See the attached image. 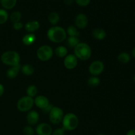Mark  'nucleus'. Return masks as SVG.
I'll use <instances>...</instances> for the list:
<instances>
[{"label": "nucleus", "mask_w": 135, "mask_h": 135, "mask_svg": "<svg viewBox=\"0 0 135 135\" xmlns=\"http://www.w3.org/2000/svg\"><path fill=\"white\" fill-rule=\"evenodd\" d=\"M47 38L54 43L63 42L67 37V32L64 28L58 26L50 28L47 32Z\"/></svg>", "instance_id": "obj_1"}, {"label": "nucleus", "mask_w": 135, "mask_h": 135, "mask_svg": "<svg viewBox=\"0 0 135 135\" xmlns=\"http://www.w3.org/2000/svg\"><path fill=\"white\" fill-rule=\"evenodd\" d=\"M74 52L77 59L83 61L88 60L92 55L90 47L86 43H79L74 48Z\"/></svg>", "instance_id": "obj_2"}, {"label": "nucleus", "mask_w": 135, "mask_h": 135, "mask_svg": "<svg viewBox=\"0 0 135 135\" xmlns=\"http://www.w3.org/2000/svg\"><path fill=\"white\" fill-rule=\"evenodd\" d=\"M62 123H63V128L65 130L71 131L75 130L78 127L79 121L76 115L69 113L64 115Z\"/></svg>", "instance_id": "obj_3"}, {"label": "nucleus", "mask_w": 135, "mask_h": 135, "mask_svg": "<svg viewBox=\"0 0 135 135\" xmlns=\"http://www.w3.org/2000/svg\"><path fill=\"white\" fill-rule=\"evenodd\" d=\"M1 60L3 64L13 67L19 65L20 55L15 51H7L1 55Z\"/></svg>", "instance_id": "obj_4"}, {"label": "nucleus", "mask_w": 135, "mask_h": 135, "mask_svg": "<svg viewBox=\"0 0 135 135\" xmlns=\"http://www.w3.org/2000/svg\"><path fill=\"white\" fill-rule=\"evenodd\" d=\"M34 104V100L30 96H24L19 99L17 102V108L21 112H26L30 110Z\"/></svg>", "instance_id": "obj_5"}, {"label": "nucleus", "mask_w": 135, "mask_h": 135, "mask_svg": "<svg viewBox=\"0 0 135 135\" xmlns=\"http://www.w3.org/2000/svg\"><path fill=\"white\" fill-rule=\"evenodd\" d=\"M54 54L53 49L47 45L40 46L37 50L36 55L38 59L42 61H46L51 58Z\"/></svg>", "instance_id": "obj_6"}, {"label": "nucleus", "mask_w": 135, "mask_h": 135, "mask_svg": "<svg viewBox=\"0 0 135 135\" xmlns=\"http://www.w3.org/2000/svg\"><path fill=\"white\" fill-rule=\"evenodd\" d=\"M49 115H50V120L51 123L55 125L61 122L64 117L63 110L58 107H53L49 113Z\"/></svg>", "instance_id": "obj_7"}, {"label": "nucleus", "mask_w": 135, "mask_h": 135, "mask_svg": "<svg viewBox=\"0 0 135 135\" xmlns=\"http://www.w3.org/2000/svg\"><path fill=\"white\" fill-rule=\"evenodd\" d=\"M88 70L91 75L98 76L100 75L104 70V65L101 61H95L90 65Z\"/></svg>", "instance_id": "obj_8"}, {"label": "nucleus", "mask_w": 135, "mask_h": 135, "mask_svg": "<svg viewBox=\"0 0 135 135\" xmlns=\"http://www.w3.org/2000/svg\"><path fill=\"white\" fill-rule=\"evenodd\" d=\"M52 132L51 125L45 123L39 124L36 128V133L38 135H51Z\"/></svg>", "instance_id": "obj_9"}, {"label": "nucleus", "mask_w": 135, "mask_h": 135, "mask_svg": "<svg viewBox=\"0 0 135 135\" xmlns=\"http://www.w3.org/2000/svg\"><path fill=\"white\" fill-rule=\"evenodd\" d=\"M78 64V59L75 55L69 54L65 57L64 65L67 69H73Z\"/></svg>", "instance_id": "obj_10"}, {"label": "nucleus", "mask_w": 135, "mask_h": 135, "mask_svg": "<svg viewBox=\"0 0 135 135\" xmlns=\"http://www.w3.org/2000/svg\"><path fill=\"white\" fill-rule=\"evenodd\" d=\"M88 23V17L83 13H79L75 18V25L80 29H83L86 27Z\"/></svg>", "instance_id": "obj_11"}, {"label": "nucleus", "mask_w": 135, "mask_h": 135, "mask_svg": "<svg viewBox=\"0 0 135 135\" xmlns=\"http://www.w3.org/2000/svg\"><path fill=\"white\" fill-rule=\"evenodd\" d=\"M34 100V104L38 108L44 109L50 105V102L47 98L44 96H38L36 97Z\"/></svg>", "instance_id": "obj_12"}, {"label": "nucleus", "mask_w": 135, "mask_h": 135, "mask_svg": "<svg viewBox=\"0 0 135 135\" xmlns=\"http://www.w3.org/2000/svg\"><path fill=\"white\" fill-rule=\"evenodd\" d=\"M28 123L30 125H34L39 121V114L36 111H30L26 117Z\"/></svg>", "instance_id": "obj_13"}, {"label": "nucleus", "mask_w": 135, "mask_h": 135, "mask_svg": "<svg viewBox=\"0 0 135 135\" xmlns=\"http://www.w3.org/2000/svg\"><path fill=\"white\" fill-rule=\"evenodd\" d=\"M40 23L37 21H28L25 25V30L30 33H33L40 28Z\"/></svg>", "instance_id": "obj_14"}, {"label": "nucleus", "mask_w": 135, "mask_h": 135, "mask_svg": "<svg viewBox=\"0 0 135 135\" xmlns=\"http://www.w3.org/2000/svg\"><path fill=\"white\" fill-rule=\"evenodd\" d=\"M20 69H21V65H18L16 66H13L11 68H9V69L7 71V76L9 79H15L16 76L18 75V72L20 71Z\"/></svg>", "instance_id": "obj_15"}, {"label": "nucleus", "mask_w": 135, "mask_h": 135, "mask_svg": "<svg viewBox=\"0 0 135 135\" xmlns=\"http://www.w3.org/2000/svg\"><path fill=\"white\" fill-rule=\"evenodd\" d=\"M17 0H0V3L3 9L5 10L12 9L17 5Z\"/></svg>", "instance_id": "obj_16"}, {"label": "nucleus", "mask_w": 135, "mask_h": 135, "mask_svg": "<svg viewBox=\"0 0 135 135\" xmlns=\"http://www.w3.org/2000/svg\"><path fill=\"white\" fill-rule=\"evenodd\" d=\"M36 39V36L33 33H29V34L24 36L22 39V43L25 45H26V46H30V45L34 43Z\"/></svg>", "instance_id": "obj_17"}, {"label": "nucleus", "mask_w": 135, "mask_h": 135, "mask_svg": "<svg viewBox=\"0 0 135 135\" xmlns=\"http://www.w3.org/2000/svg\"><path fill=\"white\" fill-rule=\"evenodd\" d=\"M92 35L94 38L98 40H102L104 39L106 36V32L102 28H96L92 32Z\"/></svg>", "instance_id": "obj_18"}, {"label": "nucleus", "mask_w": 135, "mask_h": 135, "mask_svg": "<svg viewBox=\"0 0 135 135\" xmlns=\"http://www.w3.org/2000/svg\"><path fill=\"white\" fill-rule=\"evenodd\" d=\"M54 52L59 57H65L68 54V50L65 46H59L55 49Z\"/></svg>", "instance_id": "obj_19"}, {"label": "nucleus", "mask_w": 135, "mask_h": 135, "mask_svg": "<svg viewBox=\"0 0 135 135\" xmlns=\"http://www.w3.org/2000/svg\"><path fill=\"white\" fill-rule=\"evenodd\" d=\"M117 60L119 63L123 64L128 63L131 60V56L128 53L122 52L117 56Z\"/></svg>", "instance_id": "obj_20"}, {"label": "nucleus", "mask_w": 135, "mask_h": 135, "mask_svg": "<svg viewBox=\"0 0 135 135\" xmlns=\"http://www.w3.org/2000/svg\"><path fill=\"white\" fill-rule=\"evenodd\" d=\"M21 71L24 75H26V76H30L34 73V68L31 65L26 64L21 67Z\"/></svg>", "instance_id": "obj_21"}, {"label": "nucleus", "mask_w": 135, "mask_h": 135, "mask_svg": "<svg viewBox=\"0 0 135 135\" xmlns=\"http://www.w3.org/2000/svg\"><path fill=\"white\" fill-rule=\"evenodd\" d=\"M59 19H60V17L57 12H51L48 16L49 22L53 25H57L59 22Z\"/></svg>", "instance_id": "obj_22"}, {"label": "nucleus", "mask_w": 135, "mask_h": 135, "mask_svg": "<svg viewBox=\"0 0 135 135\" xmlns=\"http://www.w3.org/2000/svg\"><path fill=\"white\" fill-rule=\"evenodd\" d=\"M79 42V39L78 37H73V36H69L67 38V44L71 48H75L77 46Z\"/></svg>", "instance_id": "obj_23"}, {"label": "nucleus", "mask_w": 135, "mask_h": 135, "mask_svg": "<svg viewBox=\"0 0 135 135\" xmlns=\"http://www.w3.org/2000/svg\"><path fill=\"white\" fill-rule=\"evenodd\" d=\"M66 32L68 34V35L69 36L79 37V35H80V32L78 31L76 27H75V26H73V25H71V26H69L67 28V30Z\"/></svg>", "instance_id": "obj_24"}, {"label": "nucleus", "mask_w": 135, "mask_h": 135, "mask_svg": "<svg viewBox=\"0 0 135 135\" xmlns=\"http://www.w3.org/2000/svg\"><path fill=\"white\" fill-rule=\"evenodd\" d=\"M21 18H22V14H21V12L18 11H13L10 15V20L11 21V22H13V23L20 22Z\"/></svg>", "instance_id": "obj_25"}, {"label": "nucleus", "mask_w": 135, "mask_h": 135, "mask_svg": "<svg viewBox=\"0 0 135 135\" xmlns=\"http://www.w3.org/2000/svg\"><path fill=\"white\" fill-rule=\"evenodd\" d=\"M9 18V14L7 10L0 9V25L5 23Z\"/></svg>", "instance_id": "obj_26"}, {"label": "nucleus", "mask_w": 135, "mask_h": 135, "mask_svg": "<svg viewBox=\"0 0 135 135\" xmlns=\"http://www.w3.org/2000/svg\"><path fill=\"white\" fill-rule=\"evenodd\" d=\"M37 92H38V89H37V87L35 85L29 86L28 87L27 90H26L27 95L31 98L36 96V95L37 94Z\"/></svg>", "instance_id": "obj_27"}, {"label": "nucleus", "mask_w": 135, "mask_h": 135, "mask_svg": "<svg viewBox=\"0 0 135 135\" xmlns=\"http://www.w3.org/2000/svg\"><path fill=\"white\" fill-rule=\"evenodd\" d=\"M100 83V80L97 76H92L88 80V84L91 87H96Z\"/></svg>", "instance_id": "obj_28"}, {"label": "nucleus", "mask_w": 135, "mask_h": 135, "mask_svg": "<svg viewBox=\"0 0 135 135\" xmlns=\"http://www.w3.org/2000/svg\"><path fill=\"white\" fill-rule=\"evenodd\" d=\"M23 133L25 135H34L35 131H34V129L30 125H29V126H26L24 128Z\"/></svg>", "instance_id": "obj_29"}, {"label": "nucleus", "mask_w": 135, "mask_h": 135, "mask_svg": "<svg viewBox=\"0 0 135 135\" xmlns=\"http://www.w3.org/2000/svg\"><path fill=\"white\" fill-rule=\"evenodd\" d=\"M91 0H74L78 5L80 7H86L90 3Z\"/></svg>", "instance_id": "obj_30"}, {"label": "nucleus", "mask_w": 135, "mask_h": 135, "mask_svg": "<svg viewBox=\"0 0 135 135\" xmlns=\"http://www.w3.org/2000/svg\"><path fill=\"white\" fill-rule=\"evenodd\" d=\"M65 130L63 128H59L53 131L51 135H65Z\"/></svg>", "instance_id": "obj_31"}, {"label": "nucleus", "mask_w": 135, "mask_h": 135, "mask_svg": "<svg viewBox=\"0 0 135 135\" xmlns=\"http://www.w3.org/2000/svg\"><path fill=\"white\" fill-rule=\"evenodd\" d=\"M13 27L15 30H18L23 27V25H22V23L21 22H15V23H13Z\"/></svg>", "instance_id": "obj_32"}, {"label": "nucleus", "mask_w": 135, "mask_h": 135, "mask_svg": "<svg viewBox=\"0 0 135 135\" xmlns=\"http://www.w3.org/2000/svg\"><path fill=\"white\" fill-rule=\"evenodd\" d=\"M53 107L54 106H53L51 104H50L48 106H47L46 108H45V109H43V112H44V113H50V111H51V109L53 108Z\"/></svg>", "instance_id": "obj_33"}, {"label": "nucleus", "mask_w": 135, "mask_h": 135, "mask_svg": "<svg viewBox=\"0 0 135 135\" xmlns=\"http://www.w3.org/2000/svg\"><path fill=\"white\" fill-rule=\"evenodd\" d=\"M64 3L66 5H71L75 1H74V0H64Z\"/></svg>", "instance_id": "obj_34"}, {"label": "nucleus", "mask_w": 135, "mask_h": 135, "mask_svg": "<svg viewBox=\"0 0 135 135\" xmlns=\"http://www.w3.org/2000/svg\"><path fill=\"white\" fill-rule=\"evenodd\" d=\"M4 91H5V88H4V86H3V84H0V97L1 96H3L4 93Z\"/></svg>", "instance_id": "obj_35"}, {"label": "nucleus", "mask_w": 135, "mask_h": 135, "mask_svg": "<svg viewBox=\"0 0 135 135\" xmlns=\"http://www.w3.org/2000/svg\"><path fill=\"white\" fill-rule=\"evenodd\" d=\"M126 135H135V129H131L127 133Z\"/></svg>", "instance_id": "obj_36"}, {"label": "nucleus", "mask_w": 135, "mask_h": 135, "mask_svg": "<svg viewBox=\"0 0 135 135\" xmlns=\"http://www.w3.org/2000/svg\"><path fill=\"white\" fill-rule=\"evenodd\" d=\"M132 55H133V56L135 58V47L133 48V51H132Z\"/></svg>", "instance_id": "obj_37"}, {"label": "nucleus", "mask_w": 135, "mask_h": 135, "mask_svg": "<svg viewBox=\"0 0 135 135\" xmlns=\"http://www.w3.org/2000/svg\"><path fill=\"white\" fill-rule=\"evenodd\" d=\"M133 80H134V81L135 82V75H134V76H133Z\"/></svg>", "instance_id": "obj_38"}, {"label": "nucleus", "mask_w": 135, "mask_h": 135, "mask_svg": "<svg viewBox=\"0 0 135 135\" xmlns=\"http://www.w3.org/2000/svg\"><path fill=\"white\" fill-rule=\"evenodd\" d=\"M98 135H105V134H98Z\"/></svg>", "instance_id": "obj_39"}]
</instances>
